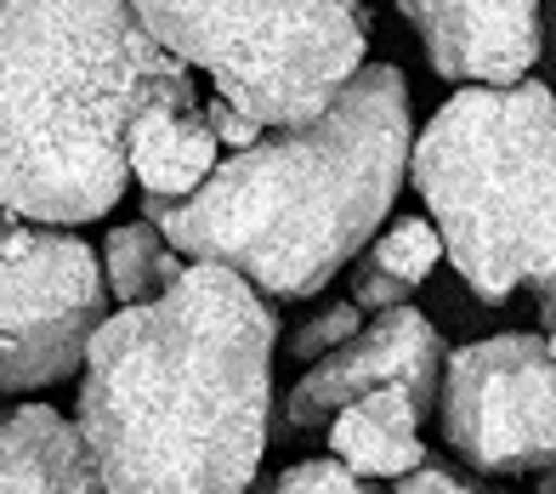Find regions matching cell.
Returning a JSON list of instances; mask_svg holds the SVG:
<instances>
[{
    "label": "cell",
    "mask_w": 556,
    "mask_h": 494,
    "mask_svg": "<svg viewBox=\"0 0 556 494\" xmlns=\"http://www.w3.org/2000/svg\"><path fill=\"white\" fill-rule=\"evenodd\" d=\"M278 325L233 267L188 262L86 347L80 432L109 494H250L273 421Z\"/></svg>",
    "instance_id": "1"
},
{
    "label": "cell",
    "mask_w": 556,
    "mask_h": 494,
    "mask_svg": "<svg viewBox=\"0 0 556 494\" xmlns=\"http://www.w3.org/2000/svg\"><path fill=\"white\" fill-rule=\"evenodd\" d=\"M409 160V86L392 63H364L324 119L267 131L193 200H148L142 216L176 256L233 267L273 302H307L375 244Z\"/></svg>",
    "instance_id": "2"
},
{
    "label": "cell",
    "mask_w": 556,
    "mask_h": 494,
    "mask_svg": "<svg viewBox=\"0 0 556 494\" xmlns=\"http://www.w3.org/2000/svg\"><path fill=\"white\" fill-rule=\"evenodd\" d=\"M193 80L131 0H0V211L74 228L125 200L137 114Z\"/></svg>",
    "instance_id": "3"
},
{
    "label": "cell",
    "mask_w": 556,
    "mask_h": 494,
    "mask_svg": "<svg viewBox=\"0 0 556 494\" xmlns=\"http://www.w3.org/2000/svg\"><path fill=\"white\" fill-rule=\"evenodd\" d=\"M409 177L477 302H556V97L540 80L460 86L415 137Z\"/></svg>",
    "instance_id": "4"
},
{
    "label": "cell",
    "mask_w": 556,
    "mask_h": 494,
    "mask_svg": "<svg viewBox=\"0 0 556 494\" xmlns=\"http://www.w3.org/2000/svg\"><path fill=\"white\" fill-rule=\"evenodd\" d=\"M176 63L267 131L313 126L364 74V0H131Z\"/></svg>",
    "instance_id": "5"
},
{
    "label": "cell",
    "mask_w": 556,
    "mask_h": 494,
    "mask_svg": "<svg viewBox=\"0 0 556 494\" xmlns=\"http://www.w3.org/2000/svg\"><path fill=\"white\" fill-rule=\"evenodd\" d=\"M109 302V274L80 233L0 211V392H35L86 369Z\"/></svg>",
    "instance_id": "6"
},
{
    "label": "cell",
    "mask_w": 556,
    "mask_h": 494,
    "mask_svg": "<svg viewBox=\"0 0 556 494\" xmlns=\"http://www.w3.org/2000/svg\"><path fill=\"white\" fill-rule=\"evenodd\" d=\"M443 438L471 472L517 478L556 466V358L545 335L505 330L448 353Z\"/></svg>",
    "instance_id": "7"
},
{
    "label": "cell",
    "mask_w": 556,
    "mask_h": 494,
    "mask_svg": "<svg viewBox=\"0 0 556 494\" xmlns=\"http://www.w3.org/2000/svg\"><path fill=\"white\" fill-rule=\"evenodd\" d=\"M443 335L426 313L415 307H392V313H375L364 335H352L341 353L318 358L307 376L290 387L285 398V432H313V427H330L346 404L369 398V392H409V398L432 415L443 398Z\"/></svg>",
    "instance_id": "8"
},
{
    "label": "cell",
    "mask_w": 556,
    "mask_h": 494,
    "mask_svg": "<svg viewBox=\"0 0 556 494\" xmlns=\"http://www.w3.org/2000/svg\"><path fill=\"white\" fill-rule=\"evenodd\" d=\"M443 80L522 86L540 63V0H397Z\"/></svg>",
    "instance_id": "9"
},
{
    "label": "cell",
    "mask_w": 556,
    "mask_h": 494,
    "mask_svg": "<svg viewBox=\"0 0 556 494\" xmlns=\"http://www.w3.org/2000/svg\"><path fill=\"white\" fill-rule=\"evenodd\" d=\"M125 160L131 177L154 193V200H193L199 188L216 177L222 142L205 119V97L193 80L160 91L154 103L137 114L131 137H125Z\"/></svg>",
    "instance_id": "10"
},
{
    "label": "cell",
    "mask_w": 556,
    "mask_h": 494,
    "mask_svg": "<svg viewBox=\"0 0 556 494\" xmlns=\"http://www.w3.org/2000/svg\"><path fill=\"white\" fill-rule=\"evenodd\" d=\"M0 494H109L80 421L52 404H17L0 421Z\"/></svg>",
    "instance_id": "11"
},
{
    "label": "cell",
    "mask_w": 556,
    "mask_h": 494,
    "mask_svg": "<svg viewBox=\"0 0 556 494\" xmlns=\"http://www.w3.org/2000/svg\"><path fill=\"white\" fill-rule=\"evenodd\" d=\"M420 421L426 409L409 398V392H369V398L346 404L330 421V449L336 460H346L358 478H409L426 466V443H420Z\"/></svg>",
    "instance_id": "12"
},
{
    "label": "cell",
    "mask_w": 556,
    "mask_h": 494,
    "mask_svg": "<svg viewBox=\"0 0 556 494\" xmlns=\"http://www.w3.org/2000/svg\"><path fill=\"white\" fill-rule=\"evenodd\" d=\"M443 233L432 216H403L387 233H375L364 262L352 267V302L369 313H392L409 307V295L432 279V267L443 262Z\"/></svg>",
    "instance_id": "13"
},
{
    "label": "cell",
    "mask_w": 556,
    "mask_h": 494,
    "mask_svg": "<svg viewBox=\"0 0 556 494\" xmlns=\"http://www.w3.org/2000/svg\"><path fill=\"white\" fill-rule=\"evenodd\" d=\"M103 274L119 307H148L188 274V256H176V244L142 216L103 239Z\"/></svg>",
    "instance_id": "14"
},
{
    "label": "cell",
    "mask_w": 556,
    "mask_h": 494,
    "mask_svg": "<svg viewBox=\"0 0 556 494\" xmlns=\"http://www.w3.org/2000/svg\"><path fill=\"white\" fill-rule=\"evenodd\" d=\"M352 335H364V307L358 302H336V307H324L318 318H307V325L285 341V353L301 358V364H318V358L341 353Z\"/></svg>",
    "instance_id": "15"
},
{
    "label": "cell",
    "mask_w": 556,
    "mask_h": 494,
    "mask_svg": "<svg viewBox=\"0 0 556 494\" xmlns=\"http://www.w3.org/2000/svg\"><path fill=\"white\" fill-rule=\"evenodd\" d=\"M267 494H375V483L358 478L346 460H301Z\"/></svg>",
    "instance_id": "16"
},
{
    "label": "cell",
    "mask_w": 556,
    "mask_h": 494,
    "mask_svg": "<svg viewBox=\"0 0 556 494\" xmlns=\"http://www.w3.org/2000/svg\"><path fill=\"white\" fill-rule=\"evenodd\" d=\"M205 119H211L216 142H222V148H233V154H250V148H256V142L267 137L262 119H250L244 109L227 103V97H211V103H205Z\"/></svg>",
    "instance_id": "17"
},
{
    "label": "cell",
    "mask_w": 556,
    "mask_h": 494,
    "mask_svg": "<svg viewBox=\"0 0 556 494\" xmlns=\"http://www.w3.org/2000/svg\"><path fill=\"white\" fill-rule=\"evenodd\" d=\"M392 494H477L460 472H448V466H438V460H426L420 472H409Z\"/></svg>",
    "instance_id": "18"
},
{
    "label": "cell",
    "mask_w": 556,
    "mask_h": 494,
    "mask_svg": "<svg viewBox=\"0 0 556 494\" xmlns=\"http://www.w3.org/2000/svg\"><path fill=\"white\" fill-rule=\"evenodd\" d=\"M540 325H545V347L556 358V302H540Z\"/></svg>",
    "instance_id": "19"
},
{
    "label": "cell",
    "mask_w": 556,
    "mask_h": 494,
    "mask_svg": "<svg viewBox=\"0 0 556 494\" xmlns=\"http://www.w3.org/2000/svg\"><path fill=\"white\" fill-rule=\"evenodd\" d=\"M540 494H556V466H551V472L540 478Z\"/></svg>",
    "instance_id": "20"
}]
</instances>
